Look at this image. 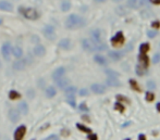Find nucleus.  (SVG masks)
I'll list each match as a JSON object with an SVG mask.
<instances>
[{
	"label": "nucleus",
	"mask_w": 160,
	"mask_h": 140,
	"mask_svg": "<svg viewBox=\"0 0 160 140\" xmlns=\"http://www.w3.org/2000/svg\"><path fill=\"white\" fill-rule=\"evenodd\" d=\"M86 21L84 18H81L76 14H71L69 15L66 20V27L68 29H76V28H81V27L85 26Z\"/></svg>",
	"instance_id": "nucleus-1"
},
{
	"label": "nucleus",
	"mask_w": 160,
	"mask_h": 140,
	"mask_svg": "<svg viewBox=\"0 0 160 140\" xmlns=\"http://www.w3.org/2000/svg\"><path fill=\"white\" fill-rule=\"evenodd\" d=\"M20 12L24 15V18H28V20L38 18V12L33 8H20Z\"/></svg>",
	"instance_id": "nucleus-2"
},
{
	"label": "nucleus",
	"mask_w": 160,
	"mask_h": 140,
	"mask_svg": "<svg viewBox=\"0 0 160 140\" xmlns=\"http://www.w3.org/2000/svg\"><path fill=\"white\" fill-rule=\"evenodd\" d=\"M43 33H44L45 37L49 39V40H53L56 38V32H54V28L51 25H47L45 26V28L43 29Z\"/></svg>",
	"instance_id": "nucleus-3"
},
{
	"label": "nucleus",
	"mask_w": 160,
	"mask_h": 140,
	"mask_svg": "<svg viewBox=\"0 0 160 140\" xmlns=\"http://www.w3.org/2000/svg\"><path fill=\"white\" fill-rule=\"evenodd\" d=\"M1 52H2V55H3L6 61H10V55H11V52H12V48H11V45L9 42H6V44L2 45Z\"/></svg>",
	"instance_id": "nucleus-4"
},
{
	"label": "nucleus",
	"mask_w": 160,
	"mask_h": 140,
	"mask_svg": "<svg viewBox=\"0 0 160 140\" xmlns=\"http://www.w3.org/2000/svg\"><path fill=\"white\" fill-rule=\"evenodd\" d=\"M82 47L85 51L87 52H93V51H96V48H95V44H94L92 40H88V39H83L82 40Z\"/></svg>",
	"instance_id": "nucleus-5"
},
{
	"label": "nucleus",
	"mask_w": 160,
	"mask_h": 140,
	"mask_svg": "<svg viewBox=\"0 0 160 140\" xmlns=\"http://www.w3.org/2000/svg\"><path fill=\"white\" fill-rule=\"evenodd\" d=\"M123 41H124V36H123L122 32H118L116 34V36L111 38V44L113 46L122 45V44H123Z\"/></svg>",
	"instance_id": "nucleus-6"
},
{
	"label": "nucleus",
	"mask_w": 160,
	"mask_h": 140,
	"mask_svg": "<svg viewBox=\"0 0 160 140\" xmlns=\"http://www.w3.org/2000/svg\"><path fill=\"white\" fill-rule=\"evenodd\" d=\"M26 65H27V58L26 59H20L14 62L13 68L14 70H17V71H23Z\"/></svg>",
	"instance_id": "nucleus-7"
},
{
	"label": "nucleus",
	"mask_w": 160,
	"mask_h": 140,
	"mask_svg": "<svg viewBox=\"0 0 160 140\" xmlns=\"http://www.w3.org/2000/svg\"><path fill=\"white\" fill-rule=\"evenodd\" d=\"M25 132H26V127L25 126H20L17 128V130L14 132V139L17 140H21L23 139V137L25 135Z\"/></svg>",
	"instance_id": "nucleus-8"
},
{
	"label": "nucleus",
	"mask_w": 160,
	"mask_h": 140,
	"mask_svg": "<svg viewBox=\"0 0 160 140\" xmlns=\"http://www.w3.org/2000/svg\"><path fill=\"white\" fill-rule=\"evenodd\" d=\"M90 89H92L94 94H97V95H101V94H103L106 91L105 86H102L101 84H93L90 86Z\"/></svg>",
	"instance_id": "nucleus-9"
},
{
	"label": "nucleus",
	"mask_w": 160,
	"mask_h": 140,
	"mask_svg": "<svg viewBox=\"0 0 160 140\" xmlns=\"http://www.w3.org/2000/svg\"><path fill=\"white\" fill-rule=\"evenodd\" d=\"M90 36H92L93 42H99V41H101V31L100 29H93L90 32Z\"/></svg>",
	"instance_id": "nucleus-10"
},
{
	"label": "nucleus",
	"mask_w": 160,
	"mask_h": 140,
	"mask_svg": "<svg viewBox=\"0 0 160 140\" xmlns=\"http://www.w3.org/2000/svg\"><path fill=\"white\" fill-rule=\"evenodd\" d=\"M9 118L11 120V122H12V123L19 122V121H20V118H21L20 114H19V111L14 110V109L10 110V111H9Z\"/></svg>",
	"instance_id": "nucleus-11"
},
{
	"label": "nucleus",
	"mask_w": 160,
	"mask_h": 140,
	"mask_svg": "<svg viewBox=\"0 0 160 140\" xmlns=\"http://www.w3.org/2000/svg\"><path fill=\"white\" fill-rule=\"evenodd\" d=\"M64 73H66L64 68H58L57 70H54V72L52 73V79L57 81L59 78H61L64 75Z\"/></svg>",
	"instance_id": "nucleus-12"
},
{
	"label": "nucleus",
	"mask_w": 160,
	"mask_h": 140,
	"mask_svg": "<svg viewBox=\"0 0 160 140\" xmlns=\"http://www.w3.org/2000/svg\"><path fill=\"white\" fill-rule=\"evenodd\" d=\"M69 84H70V81L63 76L61 77V78H59L58 81H57V85H58V87L60 88V89H63V90L69 86Z\"/></svg>",
	"instance_id": "nucleus-13"
},
{
	"label": "nucleus",
	"mask_w": 160,
	"mask_h": 140,
	"mask_svg": "<svg viewBox=\"0 0 160 140\" xmlns=\"http://www.w3.org/2000/svg\"><path fill=\"white\" fill-rule=\"evenodd\" d=\"M106 83L107 85L110 87H117L120 85V81H119V79L116 76H108Z\"/></svg>",
	"instance_id": "nucleus-14"
},
{
	"label": "nucleus",
	"mask_w": 160,
	"mask_h": 140,
	"mask_svg": "<svg viewBox=\"0 0 160 140\" xmlns=\"http://www.w3.org/2000/svg\"><path fill=\"white\" fill-rule=\"evenodd\" d=\"M33 51H34V54H35L36 57H43L45 52H46V49L41 45H37L34 47Z\"/></svg>",
	"instance_id": "nucleus-15"
},
{
	"label": "nucleus",
	"mask_w": 160,
	"mask_h": 140,
	"mask_svg": "<svg viewBox=\"0 0 160 140\" xmlns=\"http://www.w3.org/2000/svg\"><path fill=\"white\" fill-rule=\"evenodd\" d=\"M13 8L12 3H10L6 0H1L0 1V10H3V11H11Z\"/></svg>",
	"instance_id": "nucleus-16"
},
{
	"label": "nucleus",
	"mask_w": 160,
	"mask_h": 140,
	"mask_svg": "<svg viewBox=\"0 0 160 140\" xmlns=\"http://www.w3.org/2000/svg\"><path fill=\"white\" fill-rule=\"evenodd\" d=\"M59 47L60 48H62L64 50H69L71 48V40L70 39H68V38H64L62 40H60L59 42Z\"/></svg>",
	"instance_id": "nucleus-17"
},
{
	"label": "nucleus",
	"mask_w": 160,
	"mask_h": 140,
	"mask_svg": "<svg viewBox=\"0 0 160 140\" xmlns=\"http://www.w3.org/2000/svg\"><path fill=\"white\" fill-rule=\"evenodd\" d=\"M57 94V90H56V88L53 86H49L47 87V89H46V96H47V98H53L54 96Z\"/></svg>",
	"instance_id": "nucleus-18"
},
{
	"label": "nucleus",
	"mask_w": 160,
	"mask_h": 140,
	"mask_svg": "<svg viewBox=\"0 0 160 140\" xmlns=\"http://www.w3.org/2000/svg\"><path fill=\"white\" fill-rule=\"evenodd\" d=\"M19 112L22 113L23 115H26L28 113V107H27V104L25 102H21L19 104Z\"/></svg>",
	"instance_id": "nucleus-19"
},
{
	"label": "nucleus",
	"mask_w": 160,
	"mask_h": 140,
	"mask_svg": "<svg viewBox=\"0 0 160 140\" xmlns=\"http://www.w3.org/2000/svg\"><path fill=\"white\" fill-rule=\"evenodd\" d=\"M108 55H109V58L111 60H113V61H118V60L121 59V53L119 51H110V52L108 53Z\"/></svg>",
	"instance_id": "nucleus-20"
},
{
	"label": "nucleus",
	"mask_w": 160,
	"mask_h": 140,
	"mask_svg": "<svg viewBox=\"0 0 160 140\" xmlns=\"http://www.w3.org/2000/svg\"><path fill=\"white\" fill-rule=\"evenodd\" d=\"M126 5L131 9H137L139 7V0H128Z\"/></svg>",
	"instance_id": "nucleus-21"
},
{
	"label": "nucleus",
	"mask_w": 160,
	"mask_h": 140,
	"mask_svg": "<svg viewBox=\"0 0 160 140\" xmlns=\"http://www.w3.org/2000/svg\"><path fill=\"white\" fill-rule=\"evenodd\" d=\"M94 60H95V62H96V63L100 64V65H106L107 64L106 59H105L102 55H99V54L95 55V57H94Z\"/></svg>",
	"instance_id": "nucleus-22"
},
{
	"label": "nucleus",
	"mask_w": 160,
	"mask_h": 140,
	"mask_svg": "<svg viewBox=\"0 0 160 140\" xmlns=\"http://www.w3.org/2000/svg\"><path fill=\"white\" fill-rule=\"evenodd\" d=\"M12 53L15 58H21L23 55V51H22V48H20V47H14L13 49H12Z\"/></svg>",
	"instance_id": "nucleus-23"
},
{
	"label": "nucleus",
	"mask_w": 160,
	"mask_h": 140,
	"mask_svg": "<svg viewBox=\"0 0 160 140\" xmlns=\"http://www.w3.org/2000/svg\"><path fill=\"white\" fill-rule=\"evenodd\" d=\"M138 60L141 61V63L143 64V66H144V68H147V65H148V58H147L146 54L141 53V55L138 57Z\"/></svg>",
	"instance_id": "nucleus-24"
},
{
	"label": "nucleus",
	"mask_w": 160,
	"mask_h": 140,
	"mask_svg": "<svg viewBox=\"0 0 160 140\" xmlns=\"http://www.w3.org/2000/svg\"><path fill=\"white\" fill-rule=\"evenodd\" d=\"M70 9H71V2L69 0H63L62 3H61V10L64 11V12H67Z\"/></svg>",
	"instance_id": "nucleus-25"
},
{
	"label": "nucleus",
	"mask_w": 160,
	"mask_h": 140,
	"mask_svg": "<svg viewBox=\"0 0 160 140\" xmlns=\"http://www.w3.org/2000/svg\"><path fill=\"white\" fill-rule=\"evenodd\" d=\"M64 91H66V96H74L76 92V88L74 86H68Z\"/></svg>",
	"instance_id": "nucleus-26"
},
{
	"label": "nucleus",
	"mask_w": 160,
	"mask_h": 140,
	"mask_svg": "<svg viewBox=\"0 0 160 140\" xmlns=\"http://www.w3.org/2000/svg\"><path fill=\"white\" fill-rule=\"evenodd\" d=\"M116 12H117V14H119V15H125V14L128 13V10L125 9L124 7L120 5V7L116 8Z\"/></svg>",
	"instance_id": "nucleus-27"
},
{
	"label": "nucleus",
	"mask_w": 160,
	"mask_h": 140,
	"mask_svg": "<svg viewBox=\"0 0 160 140\" xmlns=\"http://www.w3.org/2000/svg\"><path fill=\"white\" fill-rule=\"evenodd\" d=\"M21 96H20V94H19L18 91H15V90H11L9 92V98L11 100H17L19 99Z\"/></svg>",
	"instance_id": "nucleus-28"
},
{
	"label": "nucleus",
	"mask_w": 160,
	"mask_h": 140,
	"mask_svg": "<svg viewBox=\"0 0 160 140\" xmlns=\"http://www.w3.org/2000/svg\"><path fill=\"white\" fill-rule=\"evenodd\" d=\"M135 72H136V74H137V75L142 76V75H144V74H145V68H144V66H142V65H137V66H136V70H135Z\"/></svg>",
	"instance_id": "nucleus-29"
},
{
	"label": "nucleus",
	"mask_w": 160,
	"mask_h": 140,
	"mask_svg": "<svg viewBox=\"0 0 160 140\" xmlns=\"http://www.w3.org/2000/svg\"><path fill=\"white\" fill-rule=\"evenodd\" d=\"M148 49H149V45H148L147 42L142 44L141 47H139V51H141V53H146L147 51H148Z\"/></svg>",
	"instance_id": "nucleus-30"
},
{
	"label": "nucleus",
	"mask_w": 160,
	"mask_h": 140,
	"mask_svg": "<svg viewBox=\"0 0 160 140\" xmlns=\"http://www.w3.org/2000/svg\"><path fill=\"white\" fill-rule=\"evenodd\" d=\"M76 127L80 129V130H82V131H84V132H90L92 131V129L90 128H88V127H86V126H84V125H82V124H76Z\"/></svg>",
	"instance_id": "nucleus-31"
},
{
	"label": "nucleus",
	"mask_w": 160,
	"mask_h": 140,
	"mask_svg": "<svg viewBox=\"0 0 160 140\" xmlns=\"http://www.w3.org/2000/svg\"><path fill=\"white\" fill-rule=\"evenodd\" d=\"M68 98V102H69V104L71 105V107H73V108H75V98H74V96H67Z\"/></svg>",
	"instance_id": "nucleus-32"
},
{
	"label": "nucleus",
	"mask_w": 160,
	"mask_h": 140,
	"mask_svg": "<svg viewBox=\"0 0 160 140\" xmlns=\"http://www.w3.org/2000/svg\"><path fill=\"white\" fill-rule=\"evenodd\" d=\"M105 72H106V74L108 76H116V77L119 76V73L116 72V71H113V70H106Z\"/></svg>",
	"instance_id": "nucleus-33"
},
{
	"label": "nucleus",
	"mask_w": 160,
	"mask_h": 140,
	"mask_svg": "<svg viewBox=\"0 0 160 140\" xmlns=\"http://www.w3.org/2000/svg\"><path fill=\"white\" fill-rule=\"evenodd\" d=\"M159 61H160V53H156L155 55H154V58H152V62L155 64H157Z\"/></svg>",
	"instance_id": "nucleus-34"
},
{
	"label": "nucleus",
	"mask_w": 160,
	"mask_h": 140,
	"mask_svg": "<svg viewBox=\"0 0 160 140\" xmlns=\"http://www.w3.org/2000/svg\"><path fill=\"white\" fill-rule=\"evenodd\" d=\"M154 99H155V96L152 95L151 92H147L146 94V100L147 101H152Z\"/></svg>",
	"instance_id": "nucleus-35"
},
{
	"label": "nucleus",
	"mask_w": 160,
	"mask_h": 140,
	"mask_svg": "<svg viewBox=\"0 0 160 140\" xmlns=\"http://www.w3.org/2000/svg\"><path fill=\"white\" fill-rule=\"evenodd\" d=\"M147 87H148L149 89H155L156 84H155V83H154L152 81H149L148 83H147Z\"/></svg>",
	"instance_id": "nucleus-36"
},
{
	"label": "nucleus",
	"mask_w": 160,
	"mask_h": 140,
	"mask_svg": "<svg viewBox=\"0 0 160 140\" xmlns=\"http://www.w3.org/2000/svg\"><path fill=\"white\" fill-rule=\"evenodd\" d=\"M87 95H88V90L86 88H82L80 90V96H83L84 97V96H87Z\"/></svg>",
	"instance_id": "nucleus-37"
},
{
	"label": "nucleus",
	"mask_w": 160,
	"mask_h": 140,
	"mask_svg": "<svg viewBox=\"0 0 160 140\" xmlns=\"http://www.w3.org/2000/svg\"><path fill=\"white\" fill-rule=\"evenodd\" d=\"M147 35H148V37L149 38H154V37L157 35V32H152V31H148L147 32Z\"/></svg>",
	"instance_id": "nucleus-38"
},
{
	"label": "nucleus",
	"mask_w": 160,
	"mask_h": 140,
	"mask_svg": "<svg viewBox=\"0 0 160 140\" xmlns=\"http://www.w3.org/2000/svg\"><path fill=\"white\" fill-rule=\"evenodd\" d=\"M130 84L132 85V88H133V89H135V90H139V88L137 87V84H136L134 81H130Z\"/></svg>",
	"instance_id": "nucleus-39"
},
{
	"label": "nucleus",
	"mask_w": 160,
	"mask_h": 140,
	"mask_svg": "<svg viewBox=\"0 0 160 140\" xmlns=\"http://www.w3.org/2000/svg\"><path fill=\"white\" fill-rule=\"evenodd\" d=\"M80 109L82 110V111H87V110H88V109H87V107L85 105V103H82V104H81V105H80Z\"/></svg>",
	"instance_id": "nucleus-40"
},
{
	"label": "nucleus",
	"mask_w": 160,
	"mask_h": 140,
	"mask_svg": "<svg viewBox=\"0 0 160 140\" xmlns=\"http://www.w3.org/2000/svg\"><path fill=\"white\" fill-rule=\"evenodd\" d=\"M88 139L96 140V139H97V136H96V135H94V134H89V135H88Z\"/></svg>",
	"instance_id": "nucleus-41"
},
{
	"label": "nucleus",
	"mask_w": 160,
	"mask_h": 140,
	"mask_svg": "<svg viewBox=\"0 0 160 140\" xmlns=\"http://www.w3.org/2000/svg\"><path fill=\"white\" fill-rule=\"evenodd\" d=\"M116 109H118V110H120L121 112H123V110H124V108L122 107V105H120V103H117L116 105Z\"/></svg>",
	"instance_id": "nucleus-42"
},
{
	"label": "nucleus",
	"mask_w": 160,
	"mask_h": 140,
	"mask_svg": "<svg viewBox=\"0 0 160 140\" xmlns=\"http://www.w3.org/2000/svg\"><path fill=\"white\" fill-rule=\"evenodd\" d=\"M47 139L50 140V139H58V136L57 135H50L47 137Z\"/></svg>",
	"instance_id": "nucleus-43"
},
{
	"label": "nucleus",
	"mask_w": 160,
	"mask_h": 140,
	"mask_svg": "<svg viewBox=\"0 0 160 140\" xmlns=\"http://www.w3.org/2000/svg\"><path fill=\"white\" fill-rule=\"evenodd\" d=\"M148 3H149V1H148V0H141V2H139V5H148Z\"/></svg>",
	"instance_id": "nucleus-44"
},
{
	"label": "nucleus",
	"mask_w": 160,
	"mask_h": 140,
	"mask_svg": "<svg viewBox=\"0 0 160 140\" xmlns=\"http://www.w3.org/2000/svg\"><path fill=\"white\" fill-rule=\"evenodd\" d=\"M154 27H159V22H152V24H151Z\"/></svg>",
	"instance_id": "nucleus-45"
},
{
	"label": "nucleus",
	"mask_w": 160,
	"mask_h": 140,
	"mask_svg": "<svg viewBox=\"0 0 160 140\" xmlns=\"http://www.w3.org/2000/svg\"><path fill=\"white\" fill-rule=\"evenodd\" d=\"M154 3H156V5H160V0H151Z\"/></svg>",
	"instance_id": "nucleus-46"
},
{
	"label": "nucleus",
	"mask_w": 160,
	"mask_h": 140,
	"mask_svg": "<svg viewBox=\"0 0 160 140\" xmlns=\"http://www.w3.org/2000/svg\"><path fill=\"white\" fill-rule=\"evenodd\" d=\"M139 139H141V140L145 139V135H143V134H141V135H139Z\"/></svg>",
	"instance_id": "nucleus-47"
},
{
	"label": "nucleus",
	"mask_w": 160,
	"mask_h": 140,
	"mask_svg": "<svg viewBox=\"0 0 160 140\" xmlns=\"http://www.w3.org/2000/svg\"><path fill=\"white\" fill-rule=\"evenodd\" d=\"M157 110H158V111L160 112V102H159V103H157Z\"/></svg>",
	"instance_id": "nucleus-48"
},
{
	"label": "nucleus",
	"mask_w": 160,
	"mask_h": 140,
	"mask_svg": "<svg viewBox=\"0 0 160 140\" xmlns=\"http://www.w3.org/2000/svg\"><path fill=\"white\" fill-rule=\"evenodd\" d=\"M95 1H96V2H105L106 0H95Z\"/></svg>",
	"instance_id": "nucleus-49"
},
{
	"label": "nucleus",
	"mask_w": 160,
	"mask_h": 140,
	"mask_svg": "<svg viewBox=\"0 0 160 140\" xmlns=\"http://www.w3.org/2000/svg\"><path fill=\"white\" fill-rule=\"evenodd\" d=\"M114 2H120V1H122V0H113Z\"/></svg>",
	"instance_id": "nucleus-50"
},
{
	"label": "nucleus",
	"mask_w": 160,
	"mask_h": 140,
	"mask_svg": "<svg viewBox=\"0 0 160 140\" xmlns=\"http://www.w3.org/2000/svg\"><path fill=\"white\" fill-rule=\"evenodd\" d=\"M1 23H2V21H1V18H0V25H1Z\"/></svg>",
	"instance_id": "nucleus-51"
}]
</instances>
